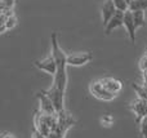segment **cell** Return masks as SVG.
<instances>
[{"mask_svg": "<svg viewBox=\"0 0 147 138\" xmlns=\"http://www.w3.org/2000/svg\"><path fill=\"white\" fill-rule=\"evenodd\" d=\"M52 56L54 57L57 62V74L54 76L53 87L57 89L66 92L67 88V56L63 50L61 49L58 44V39H57V34L52 35Z\"/></svg>", "mask_w": 147, "mask_h": 138, "instance_id": "6da1fadb", "label": "cell"}, {"mask_svg": "<svg viewBox=\"0 0 147 138\" xmlns=\"http://www.w3.org/2000/svg\"><path fill=\"white\" fill-rule=\"evenodd\" d=\"M57 123H58V114L57 115H47L41 111H36L35 115H34L35 129L45 137L51 136L52 132L56 129Z\"/></svg>", "mask_w": 147, "mask_h": 138, "instance_id": "7a4b0ae2", "label": "cell"}, {"mask_svg": "<svg viewBox=\"0 0 147 138\" xmlns=\"http://www.w3.org/2000/svg\"><path fill=\"white\" fill-rule=\"evenodd\" d=\"M75 123L76 121L74 120V118L67 112V111L59 112L58 114V123H57L56 129L52 132L51 137H53V138H65L67 131H69Z\"/></svg>", "mask_w": 147, "mask_h": 138, "instance_id": "3957f363", "label": "cell"}, {"mask_svg": "<svg viewBox=\"0 0 147 138\" xmlns=\"http://www.w3.org/2000/svg\"><path fill=\"white\" fill-rule=\"evenodd\" d=\"M89 92L94 98H97L99 101H112L114 98H116V96L106 89V87L102 84L101 80L92 81L90 85H89Z\"/></svg>", "mask_w": 147, "mask_h": 138, "instance_id": "277c9868", "label": "cell"}, {"mask_svg": "<svg viewBox=\"0 0 147 138\" xmlns=\"http://www.w3.org/2000/svg\"><path fill=\"white\" fill-rule=\"evenodd\" d=\"M44 93H45V94L51 98L52 102H53L54 107H56V110H57V114L66 111V108H65V93L66 92H62V90L57 89L56 87L52 85V88H49V89L45 90Z\"/></svg>", "mask_w": 147, "mask_h": 138, "instance_id": "5b68a950", "label": "cell"}, {"mask_svg": "<svg viewBox=\"0 0 147 138\" xmlns=\"http://www.w3.org/2000/svg\"><path fill=\"white\" fill-rule=\"evenodd\" d=\"M35 67H38L39 70H41V71H45L47 74L52 75V76H56L57 74V62L56 59H54V57L49 56L47 57V58H44L43 61H35Z\"/></svg>", "mask_w": 147, "mask_h": 138, "instance_id": "8992f818", "label": "cell"}, {"mask_svg": "<svg viewBox=\"0 0 147 138\" xmlns=\"http://www.w3.org/2000/svg\"><path fill=\"white\" fill-rule=\"evenodd\" d=\"M38 100H39V103H40L39 111H41L43 114H47V115H57V110L54 107L53 102H52L51 98L45 93L44 92L38 93Z\"/></svg>", "mask_w": 147, "mask_h": 138, "instance_id": "52a82bcc", "label": "cell"}, {"mask_svg": "<svg viewBox=\"0 0 147 138\" xmlns=\"http://www.w3.org/2000/svg\"><path fill=\"white\" fill-rule=\"evenodd\" d=\"M130 110L134 112L137 123H140L143 118L147 116V101L142 100V98H137L130 103Z\"/></svg>", "mask_w": 147, "mask_h": 138, "instance_id": "ba28073f", "label": "cell"}, {"mask_svg": "<svg viewBox=\"0 0 147 138\" xmlns=\"http://www.w3.org/2000/svg\"><path fill=\"white\" fill-rule=\"evenodd\" d=\"M92 54L90 52H84V53H75L71 56H67V65L70 66H84L88 62L92 61Z\"/></svg>", "mask_w": 147, "mask_h": 138, "instance_id": "9c48e42d", "label": "cell"}, {"mask_svg": "<svg viewBox=\"0 0 147 138\" xmlns=\"http://www.w3.org/2000/svg\"><path fill=\"white\" fill-rule=\"evenodd\" d=\"M101 81L106 87V89L115 96L119 94L123 89V83L119 79H115V77H103V79H101Z\"/></svg>", "mask_w": 147, "mask_h": 138, "instance_id": "30bf717a", "label": "cell"}, {"mask_svg": "<svg viewBox=\"0 0 147 138\" xmlns=\"http://www.w3.org/2000/svg\"><path fill=\"white\" fill-rule=\"evenodd\" d=\"M124 14H125L124 12L116 10V13H115V15L111 18V21L105 26V32H106L107 35H109L112 30H115V28L120 27V26H124Z\"/></svg>", "mask_w": 147, "mask_h": 138, "instance_id": "8fae6325", "label": "cell"}, {"mask_svg": "<svg viewBox=\"0 0 147 138\" xmlns=\"http://www.w3.org/2000/svg\"><path fill=\"white\" fill-rule=\"evenodd\" d=\"M115 13H116V7L114 5V1L107 0L103 4V7H102V22H103L105 26L111 21V18L115 15Z\"/></svg>", "mask_w": 147, "mask_h": 138, "instance_id": "7c38bea8", "label": "cell"}, {"mask_svg": "<svg viewBox=\"0 0 147 138\" xmlns=\"http://www.w3.org/2000/svg\"><path fill=\"white\" fill-rule=\"evenodd\" d=\"M124 27L127 28L130 40L136 41V30H137V27H136L134 20H133V13L130 10L125 12V14H124Z\"/></svg>", "mask_w": 147, "mask_h": 138, "instance_id": "4fadbf2b", "label": "cell"}, {"mask_svg": "<svg viewBox=\"0 0 147 138\" xmlns=\"http://www.w3.org/2000/svg\"><path fill=\"white\" fill-rule=\"evenodd\" d=\"M146 9H147V0H133L132 4L129 5L130 12H138V10L145 12Z\"/></svg>", "mask_w": 147, "mask_h": 138, "instance_id": "5bb4252c", "label": "cell"}, {"mask_svg": "<svg viewBox=\"0 0 147 138\" xmlns=\"http://www.w3.org/2000/svg\"><path fill=\"white\" fill-rule=\"evenodd\" d=\"M133 89L137 92L138 98H142V100L147 101V79H145V83L142 85L133 84Z\"/></svg>", "mask_w": 147, "mask_h": 138, "instance_id": "9a60e30c", "label": "cell"}, {"mask_svg": "<svg viewBox=\"0 0 147 138\" xmlns=\"http://www.w3.org/2000/svg\"><path fill=\"white\" fill-rule=\"evenodd\" d=\"M133 13V20H134L136 27H142L146 23V18H145V12L142 10H138V12H132Z\"/></svg>", "mask_w": 147, "mask_h": 138, "instance_id": "2e32d148", "label": "cell"}, {"mask_svg": "<svg viewBox=\"0 0 147 138\" xmlns=\"http://www.w3.org/2000/svg\"><path fill=\"white\" fill-rule=\"evenodd\" d=\"M114 1V5L116 7V10H120V12H128L129 10V4H128L125 0H112Z\"/></svg>", "mask_w": 147, "mask_h": 138, "instance_id": "e0dca14e", "label": "cell"}, {"mask_svg": "<svg viewBox=\"0 0 147 138\" xmlns=\"http://www.w3.org/2000/svg\"><path fill=\"white\" fill-rule=\"evenodd\" d=\"M16 25H17V17H16V14L9 15L7 22H5V28L7 30H12V28L16 27Z\"/></svg>", "mask_w": 147, "mask_h": 138, "instance_id": "ac0fdd59", "label": "cell"}, {"mask_svg": "<svg viewBox=\"0 0 147 138\" xmlns=\"http://www.w3.org/2000/svg\"><path fill=\"white\" fill-rule=\"evenodd\" d=\"M138 124H140V132L142 138H147V116L143 118Z\"/></svg>", "mask_w": 147, "mask_h": 138, "instance_id": "d6986e66", "label": "cell"}, {"mask_svg": "<svg viewBox=\"0 0 147 138\" xmlns=\"http://www.w3.org/2000/svg\"><path fill=\"white\" fill-rule=\"evenodd\" d=\"M16 0H0V9H13Z\"/></svg>", "mask_w": 147, "mask_h": 138, "instance_id": "ffe728a7", "label": "cell"}, {"mask_svg": "<svg viewBox=\"0 0 147 138\" xmlns=\"http://www.w3.org/2000/svg\"><path fill=\"white\" fill-rule=\"evenodd\" d=\"M101 124L103 127H106V128H110V127L114 124V118H112L111 115H105L103 118L101 119Z\"/></svg>", "mask_w": 147, "mask_h": 138, "instance_id": "44dd1931", "label": "cell"}, {"mask_svg": "<svg viewBox=\"0 0 147 138\" xmlns=\"http://www.w3.org/2000/svg\"><path fill=\"white\" fill-rule=\"evenodd\" d=\"M31 138H48V137L43 136L40 132H38L35 128H34V133H32V136H31Z\"/></svg>", "mask_w": 147, "mask_h": 138, "instance_id": "7402d4cb", "label": "cell"}, {"mask_svg": "<svg viewBox=\"0 0 147 138\" xmlns=\"http://www.w3.org/2000/svg\"><path fill=\"white\" fill-rule=\"evenodd\" d=\"M1 138H17V137L13 136V134H10V133H4L1 136Z\"/></svg>", "mask_w": 147, "mask_h": 138, "instance_id": "603a6c76", "label": "cell"}, {"mask_svg": "<svg viewBox=\"0 0 147 138\" xmlns=\"http://www.w3.org/2000/svg\"><path fill=\"white\" fill-rule=\"evenodd\" d=\"M125 1H127V3H128V4H129V5H130V4H132V1H133V0H125Z\"/></svg>", "mask_w": 147, "mask_h": 138, "instance_id": "cb8c5ba5", "label": "cell"}, {"mask_svg": "<svg viewBox=\"0 0 147 138\" xmlns=\"http://www.w3.org/2000/svg\"><path fill=\"white\" fill-rule=\"evenodd\" d=\"M48 138H53V137H51V136H49V137H48Z\"/></svg>", "mask_w": 147, "mask_h": 138, "instance_id": "d4e9b609", "label": "cell"}]
</instances>
